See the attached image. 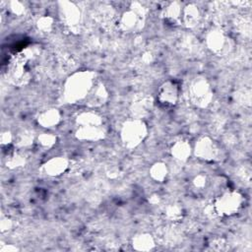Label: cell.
Listing matches in <instances>:
<instances>
[{
    "instance_id": "cell-27",
    "label": "cell",
    "mask_w": 252,
    "mask_h": 252,
    "mask_svg": "<svg viewBox=\"0 0 252 252\" xmlns=\"http://www.w3.org/2000/svg\"><path fill=\"white\" fill-rule=\"evenodd\" d=\"M14 141V137L11 132L6 131L1 134V146L2 147H9Z\"/></svg>"
},
{
    "instance_id": "cell-25",
    "label": "cell",
    "mask_w": 252,
    "mask_h": 252,
    "mask_svg": "<svg viewBox=\"0 0 252 252\" xmlns=\"http://www.w3.org/2000/svg\"><path fill=\"white\" fill-rule=\"evenodd\" d=\"M165 215L170 220H178L182 217V210L177 205H171L166 208Z\"/></svg>"
},
{
    "instance_id": "cell-18",
    "label": "cell",
    "mask_w": 252,
    "mask_h": 252,
    "mask_svg": "<svg viewBox=\"0 0 252 252\" xmlns=\"http://www.w3.org/2000/svg\"><path fill=\"white\" fill-rule=\"evenodd\" d=\"M78 127H90V126H102L101 118L94 112H83L77 117Z\"/></svg>"
},
{
    "instance_id": "cell-30",
    "label": "cell",
    "mask_w": 252,
    "mask_h": 252,
    "mask_svg": "<svg viewBox=\"0 0 252 252\" xmlns=\"http://www.w3.org/2000/svg\"><path fill=\"white\" fill-rule=\"evenodd\" d=\"M11 227H12V222H11V220H10L8 218L2 219V220H1V231H2V232L8 231Z\"/></svg>"
},
{
    "instance_id": "cell-11",
    "label": "cell",
    "mask_w": 252,
    "mask_h": 252,
    "mask_svg": "<svg viewBox=\"0 0 252 252\" xmlns=\"http://www.w3.org/2000/svg\"><path fill=\"white\" fill-rule=\"evenodd\" d=\"M107 97H108V93L106 88L104 87L103 84L97 83V84H94V88L92 89V91L90 92V94H88L85 100L89 106L96 107V106L102 105L106 101Z\"/></svg>"
},
{
    "instance_id": "cell-16",
    "label": "cell",
    "mask_w": 252,
    "mask_h": 252,
    "mask_svg": "<svg viewBox=\"0 0 252 252\" xmlns=\"http://www.w3.org/2000/svg\"><path fill=\"white\" fill-rule=\"evenodd\" d=\"M200 18H201L200 11H199L198 7H196L195 5L190 4L182 9L181 19H182L183 23L186 25V27L193 28V27L197 26L200 21Z\"/></svg>"
},
{
    "instance_id": "cell-6",
    "label": "cell",
    "mask_w": 252,
    "mask_h": 252,
    "mask_svg": "<svg viewBox=\"0 0 252 252\" xmlns=\"http://www.w3.org/2000/svg\"><path fill=\"white\" fill-rule=\"evenodd\" d=\"M145 17V11L143 7H130V9L124 12L119 19V27L124 32H135L142 28Z\"/></svg>"
},
{
    "instance_id": "cell-8",
    "label": "cell",
    "mask_w": 252,
    "mask_h": 252,
    "mask_svg": "<svg viewBox=\"0 0 252 252\" xmlns=\"http://www.w3.org/2000/svg\"><path fill=\"white\" fill-rule=\"evenodd\" d=\"M219 149L212 139L204 137L198 141L195 147V155L203 160L212 161L217 158Z\"/></svg>"
},
{
    "instance_id": "cell-26",
    "label": "cell",
    "mask_w": 252,
    "mask_h": 252,
    "mask_svg": "<svg viewBox=\"0 0 252 252\" xmlns=\"http://www.w3.org/2000/svg\"><path fill=\"white\" fill-rule=\"evenodd\" d=\"M52 24H53V20L50 17H42L37 22V28L42 32H48L50 31Z\"/></svg>"
},
{
    "instance_id": "cell-1",
    "label": "cell",
    "mask_w": 252,
    "mask_h": 252,
    "mask_svg": "<svg viewBox=\"0 0 252 252\" xmlns=\"http://www.w3.org/2000/svg\"><path fill=\"white\" fill-rule=\"evenodd\" d=\"M95 74L92 71H78L72 74L64 84V99L69 103L85 100L94 86Z\"/></svg>"
},
{
    "instance_id": "cell-13",
    "label": "cell",
    "mask_w": 252,
    "mask_h": 252,
    "mask_svg": "<svg viewBox=\"0 0 252 252\" xmlns=\"http://www.w3.org/2000/svg\"><path fill=\"white\" fill-rule=\"evenodd\" d=\"M104 130L102 126H90V127H78L76 136L83 141H98L104 137Z\"/></svg>"
},
{
    "instance_id": "cell-9",
    "label": "cell",
    "mask_w": 252,
    "mask_h": 252,
    "mask_svg": "<svg viewBox=\"0 0 252 252\" xmlns=\"http://www.w3.org/2000/svg\"><path fill=\"white\" fill-rule=\"evenodd\" d=\"M60 17L69 28H76L81 22L80 9L72 2L60 3Z\"/></svg>"
},
{
    "instance_id": "cell-5",
    "label": "cell",
    "mask_w": 252,
    "mask_h": 252,
    "mask_svg": "<svg viewBox=\"0 0 252 252\" xmlns=\"http://www.w3.org/2000/svg\"><path fill=\"white\" fill-rule=\"evenodd\" d=\"M28 60L29 56L27 52H23L18 54L17 57L10 62L7 70V78L12 84L22 86L29 82L30 72L27 68Z\"/></svg>"
},
{
    "instance_id": "cell-19",
    "label": "cell",
    "mask_w": 252,
    "mask_h": 252,
    "mask_svg": "<svg viewBox=\"0 0 252 252\" xmlns=\"http://www.w3.org/2000/svg\"><path fill=\"white\" fill-rule=\"evenodd\" d=\"M132 244L134 249L136 250L147 251V250H152L155 247V240L150 234L142 233V234L136 235L133 238Z\"/></svg>"
},
{
    "instance_id": "cell-24",
    "label": "cell",
    "mask_w": 252,
    "mask_h": 252,
    "mask_svg": "<svg viewBox=\"0 0 252 252\" xmlns=\"http://www.w3.org/2000/svg\"><path fill=\"white\" fill-rule=\"evenodd\" d=\"M38 144L43 148H51L56 143V137L49 133H43L37 138Z\"/></svg>"
},
{
    "instance_id": "cell-29",
    "label": "cell",
    "mask_w": 252,
    "mask_h": 252,
    "mask_svg": "<svg viewBox=\"0 0 252 252\" xmlns=\"http://www.w3.org/2000/svg\"><path fill=\"white\" fill-rule=\"evenodd\" d=\"M193 183H194V186L198 189H202L206 186V183H207V178L205 175H202V174H199L197 175L194 180H193Z\"/></svg>"
},
{
    "instance_id": "cell-23",
    "label": "cell",
    "mask_w": 252,
    "mask_h": 252,
    "mask_svg": "<svg viewBox=\"0 0 252 252\" xmlns=\"http://www.w3.org/2000/svg\"><path fill=\"white\" fill-rule=\"evenodd\" d=\"M26 163V159L24 156H22L19 153L13 152L8 155L7 158V166L10 168H17L20 166H23Z\"/></svg>"
},
{
    "instance_id": "cell-31",
    "label": "cell",
    "mask_w": 252,
    "mask_h": 252,
    "mask_svg": "<svg viewBox=\"0 0 252 252\" xmlns=\"http://www.w3.org/2000/svg\"><path fill=\"white\" fill-rule=\"evenodd\" d=\"M16 250H18V249L12 245H4L1 247V251H3V252H7V251L10 252V251H16Z\"/></svg>"
},
{
    "instance_id": "cell-22",
    "label": "cell",
    "mask_w": 252,
    "mask_h": 252,
    "mask_svg": "<svg viewBox=\"0 0 252 252\" xmlns=\"http://www.w3.org/2000/svg\"><path fill=\"white\" fill-rule=\"evenodd\" d=\"M15 143L19 148H26L32 144L33 142V135L30 131L24 130L20 132L15 138Z\"/></svg>"
},
{
    "instance_id": "cell-2",
    "label": "cell",
    "mask_w": 252,
    "mask_h": 252,
    "mask_svg": "<svg viewBox=\"0 0 252 252\" xmlns=\"http://www.w3.org/2000/svg\"><path fill=\"white\" fill-rule=\"evenodd\" d=\"M147 133L148 129L145 122L142 119L133 118L124 122L120 131V137L125 147L133 149L145 140Z\"/></svg>"
},
{
    "instance_id": "cell-7",
    "label": "cell",
    "mask_w": 252,
    "mask_h": 252,
    "mask_svg": "<svg viewBox=\"0 0 252 252\" xmlns=\"http://www.w3.org/2000/svg\"><path fill=\"white\" fill-rule=\"evenodd\" d=\"M157 99L163 107H173L179 99V86L175 81L168 80L163 82L158 90Z\"/></svg>"
},
{
    "instance_id": "cell-10",
    "label": "cell",
    "mask_w": 252,
    "mask_h": 252,
    "mask_svg": "<svg viewBox=\"0 0 252 252\" xmlns=\"http://www.w3.org/2000/svg\"><path fill=\"white\" fill-rule=\"evenodd\" d=\"M228 38L220 30L211 31L207 35V45L215 53L220 54L226 49Z\"/></svg>"
},
{
    "instance_id": "cell-15",
    "label": "cell",
    "mask_w": 252,
    "mask_h": 252,
    "mask_svg": "<svg viewBox=\"0 0 252 252\" xmlns=\"http://www.w3.org/2000/svg\"><path fill=\"white\" fill-rule=\"evenodd\" d=\"M60 121V113L55 108H49L39 113L37 122L45 128H50L57 125Z\"/></svg>"
},
{
    "instance_id": "cell-20",
    "label": "cell",
    "mask_w": 252,
    "mask_h": 252,
    "mask_svg": "<svg viewBox=\"0 0 252 252\" xmlns=\"http://www.w3.org/2000/svg\"><path fill=\"white\" fill-rule=\"evenodd\" d=\"M182 15V8L177 2L169 3L164 9H163V17L165 21L175 24L179 20H181Z\"/></svg>"
},
{
    "instance_id": "cell-12",
    "label": "cell",
    "mask_w": 252,
    "mask_h": 252,
    "mask_svg": "<svg viewBox=\"0 0 252 252\" xmlns=\"http://www.w3.org/2000/svg\"><path fill=\"white\" fill-rule=\"evenodd\" d=\"M69 161L64 157H55L43 164L44 172L49 176H58L66 171Z\"/></svg>"
},
{
    "instance_id": "cell-4",
    "label": "cell",
    "mask_w": 252,
    "mask_h": 252,
    "mask_svg": "<svg viewBox=\"0 0 252 252\" xmlns=\"http://www.w3.org/2000/svg\"><path fill=\"white\" fill-rule=\"evenodd\" d=\"M242 202L243 198L238 192H224L216 198L213 204V211L218 216L230 217L239 211Z\"/></svg>"
},
{
    "instance_id": "cell-3",
    "label": "cell",
    "mask_w": 252,
    "mask_h": 252,
    "mask_svg": "<svg viewBox=\"0 0 252 252\" xmlns=\"http://www.w3.org/2000/svg\"><path fill=\"white\" fill-rule=\"evenodd\" d=\"M188 96L190 101L200 107H207L213 99V91L209 82L203 77L193 79L188 86Z\"/></svg>"
},
{
    "instance_id": "cell-21",
    "label": "cell",
    "mask_w": 252,
    "mask_h": 252,
    "mask_svg": "<svg viewBox=\"0 0 252 252\" xmlns=\"http://www.w3.org/2000/svg\"><path fill=\"white\" fill-rule=\"evenodd\" d=\"M168 173L167 166L163 162H156L150 169L151 177L158 182H162Z\"/></svg>"
},
{
    "instance_id": "cell-17",
    "label": "cell",
    "mask_w": 252,
    "mask_h": 252,
    "mask_svg": "<svg viewBox=\"0 0 252 252\" xmlns=\"http://www.w3.org/2000/svg\"><path fill=\"white\" fill-rule=\"evenodd\" d=\"M191 154V147L187 141H177L171 147V155L180 161H186Z\"/></svg>"
},
{
    "instance_id": "cell-14",
    "label": "cell",
    "mask_w": 252,
    "mask_h": 252,
    "mask_svg": "<svg viewBox=\"0 0 252 252\" xmlns=\"http://www.w3.org/2000/svg\"><path fill=\"white\" fill-rule=\"evenodd\" d=\"M152 108V100L148 96H141L137 98L132 104V113L137 119H142L148 115Z\"/></svg>"
},
{
    "instance_id": "cell-28",
    "label": "cell",
    "mask_w": 252,
    "mask_h": 252,
    "mask_svg": "<svg viewBox=\"0 0 252 252\" xmlns=\"http://www.w3.org/2000/svg\"><path fill=\"white\" fill-rule=\"evenodd\" d=\"M10 9L11 11L16 14V15H21L24 13L25 11V7L24 5L21 3V2H18V1H13V2H10Z\"/></svg>"
}]
</instances>
